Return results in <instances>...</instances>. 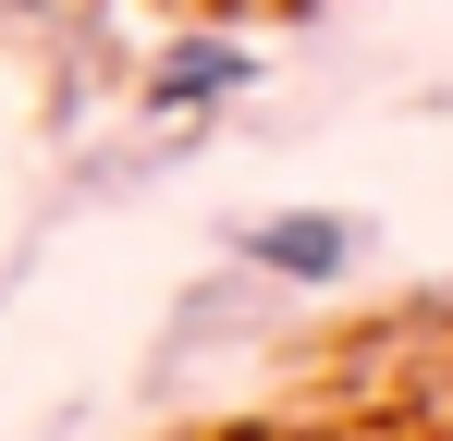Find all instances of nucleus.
Segmentation results:
<instances>
[{
    "mask_svg": "<svg viewBox=\"0 0 453 441\" xmlns=\"http://www.w3.org/2000/svg\"><path fill=\"white\" fill-rule=\"evenodd\" d=\"M257 86V50H233V37H184V50H159L148 62V111L172 123V111H221V98H245Z\"/></svg>",
    "mask_w": 453,
    "mask_h": 441,
    "instance_id": "f03ea898",
    "label": "nucleus"
},
{
    "mask_svg": "<svg viewBox=\"0 0 453 441\" xmlns=\"http://www.w3.org/2000/svg\"><path fill=\"white\" fill-rule=\"evenodd\" d=\"M245 270H270L295 294H331L356 270V220L343 209H270V220H245Z\"/></svg>",
    "mask_w": 453,
    "mask_h": 441,
    "instance_id": "f257e3e1",
    "label": "nucleus"
}]
</instances>
